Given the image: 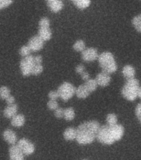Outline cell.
Instances as JSON below:
<instances>
[{
    "instance_id": "6da1fadb",
    "label": "cell",
    "mask_w": 141,
    "mask_h": 160,
    "mask_svg": "<svg viewBox=\"0 0 141 160\" xmlns=\"http://www.w3.org/2000/svg\"><path fill=\"white\" fill-rule=\"evenodd\" d=\"M101 124L96 120L81 123L77 128V142L81 145L91 144L96 138Z\"/></svg>"
},
{
    "instance_id": "7a4b0ae2",
    "label": "cell",
    "mask_w": 141,
    "mask_h": 160,
    "mask_svg": "<svg viewBox=\"0 0 141 160\" xmlns=\"http://www.w3.org/2000/svg\"><path fill=\"white\" fill-rule=\"evenodd\" d=\"M125 128L121 124L103 125L101 126L97 132L96 139L102 144L111 145L123 138Z\"/></svg>"
},
{
    "instance_id": "3957f363",
    "label": "cell",
    "mask_w": 141,
    "mask_h": 160,
    "mask_svg": "<svg viewBox=\"0 0 141 160\" xmlns=\"http://www.w3.org/2000/svg\"><path fill=\"white\" fill-rule=\"evenodd\" d=\"M98 62L102 69V72H106L108 74H111L116 72L118 66L115 62L113 53L109 51L101 52L98 58Z\"/></svg>"
},
{
    "instance_id": "277c9868",
    "label": "cell",
    "mask_w": 141,
    "mask_h": 160,
    "mask_svg": "<svg viewBox=\"0 0 141 160\" xmlns=\"http://www.w3.org/2000/svg\"><path fill=\"white\" fill-rule=\"evenodd\" d=\"M139 80L135 78L127 79L121 89L122 96L128 101H134L138 98V92L139 88Z\"/></svg>"
},
{
    "instance_id": "5b68a950",
    "label": "cell",
    "mask_w": 141,
    "mask_h": 160,
    "mask_svg": "<svg viewBox=\"0 0 141 160\" xmlns=\"http://www.w3.org/2000/svg\"><path fill=\"white\" fill-rule=\"evenodd\" d=\"M57 92L59 93V97L66 102L76 94V88L71 82H64L58 87Z\"/></svg>"
},
{
    "instance_id": "8992f818",
    "label": "cell",
    "mask_w": 141,
    "mask_h": 160,
    "mask_svg": "<svg viewBox=\"0 0 141 160\" xmlns=\"http://www.w3.org/2000/svg\"><path fill=\"white\" fill-rule=\"evenodd\" d=\"M35 65L36 63L34 61V56L31 54L27 57L23 58L20 62V69H21L22 74L26 77L32 74V69Z\"/></svg>"
},
{
    "instance_id": "52a82bcc",
    "label": "cell",
    "mask_w": 141,
    "mask_h": 160,
    "mask_svg": "<svg viewBox=\"0 0 141 160\" xmlns=\"http://www.w3.org/2000/svg\"><path fill=\"white\" fill-rule=\"evenodd\" d=\"M17 144L22 149L24 155H31L35 152L34 144L30 142L27 138H22L17 141Z\"/></svg>"
},
{
    "instance_id": "ba28073f",
    "label": "cell",
    "mask_w": 141,
    "mask_h": 160,
    "mask_svg": "<svg viewBox=\"0 0 141 160\" xmlns=\"http://www.w3.org/2000/svg\"><path fill=\"white\" fill-rule=\"evenodd\" d=\"M27 46L30 48L32 52H38L44 46V41L38 35H35L30 38L27 42Z\"/></svg>"
},
{
    "instance_id": "9c48e42d",
    "label": "cell",
    "mask_w": 141,
    "mask_h": 160,
    "mask_svg": "<svg viewBox=\"0 0 141 160\" xmlns=\"http://www.w3.org/2000/svg\"><path fill=\"white\" fill-rule=\"evenodd\" d=\"M98 50L95 48H87L82 52V59L86 62H93L99 58Z\"/></svg>"
},
{
    "instance_id": "30bf717a",
    "label": "cell",
    "mask_w": 141,
    "mask_h": 160,
    "mask_svg": "<svg viewBox=\"0 0 141 160\" xmlns=\"http://www.w3.org/2000/svg\"><path fill=\"white\" fill-rule=\"evenodd\" d=\"M9 158L10 160H24V153L17 144L9 148Z\"/></svg>"
},
{
    "instance_id": "8fae6325",
    "label": "cell",
    "mask_w": 141,
    "mask_h": 160,
    "mask_svg": "<svg viewBox=\"0 0 141 160\" xmlns=\"http://www.w3.org/2000/svg\"><path fill=\"white\" fill-rule=\"evenodd\" d=\"M95 79L96 80L98 86L104 88L110 84V82L111 81V77H110V75L106 73V72H99L96 75V77Z\"/></svg>"
},
{
    "instance_id": "7c38bea8",
    "label": "cell",
    "mask_w": 141,
    "mask_h": 160,
    "mask_svg": "<svg viewBox=\"0 0 141 160\" xmlns=\"http://www.w3.org/2000/svg\"><path fill=\"white\" fill-rule=\"evenodd\" d=\"M2 137L4 138V140L7 143H9L10 145L17 144V137L16 133H15L11 129H6L4 132H2Z\"/></svg>"
},
{
    "instance_id": "4fadbf2b",
    "label": "cell",
    "mask_w": 141,
    "mask_h": 160,
    "mask_svg": "<svg viewBox=\"0 0 141 160\" xmlns=\"http://www.w3.org/2000/svg\"><path fill=\"white\" fill-rule=\"evenodd\" d=\"M47 4L50 10L53 12H60L64 7V3L61 0H48Z\"/></svg>"
},
{
    "instance_id": "5bb4252c",
    "label": "cell",
    "mask_w": 141,
    "mask_h": 160,
    "mask_svg": "<svg viewBox=\"0 0 141 160\" xmlns=\"http://www.w3.org/2000/svg\"><path fill=\"white\" fill-rule=\"evenodd\" d=\"M122 74L126 79L134 78V75H135V69L132 65H125L122 68Z\"/></svg>"
},
{
    "instance_id": "9a60e30c",
    "label": "cell",
    "mask_w": 141,
    "mask_h": 160,
    "mask_svg": "<svg viewBox=\"0 0 141 160\" xmlns=\"http://www.w3.org/2000/svg\"><path fill=\"white\" fill-rule=\"evenodd\" d=\"M90 93H91V92L87 89V88L86 87V85L85 84L79 85V86L76 88V95L77 96V98H82V99L87 98L90 95Z\"/></svg>"
},
{
    "instance_id": "2e32d148",
    "label": "cell",
    "mask_w": 141,
    "mask_h": 160,
    "mask_svg": "<svg viewBox=\"0 0 141 160\" xmlns=\"http://www.w3.org/2000/svg\"><path fill=\"white\" fill-rule=\"evenodd\" d=\"M17 110H18L17 104H15L14 103V104L12 105H9L3 111V115L6 118H12L14 116L17 115Z\"/></svg>"
},
{
    "instance_id": "e0dca14e",
    "label": "cell",
    "mask_w": 141,
    "mask_h": 160,
    "mask_svg": "<svg viewBox=\"0 0 141 160\" xmlns=\"http://www.w3.org/2000/svg\"><path fill=\"white\" fill-rule=\"evenodd\" d=\"M63 137L67 141H73L77 138V128H67L63 132Z\"/></svg>"
},
{
    "instance_id": "ac0fdd59",
    "label": "cell",
    "mask_w": 141,
    "mask_h": 160,
    "mask_svg": "<svg viewBox=\"0 0 141 160\" xmlns=\"http://www.w3.org/2000/svg\"><path fill=\"white\" fill-rule=\"evenodd\" d=\"M25 123V117L22 114H17L11 119V124L13 127L21 128Z\"/></svg>"
},
{
    "instance_id": "d6986e66",
    "label": "cell",
    "mask_w": 141,
    "mask_h": 160,
    "mask_svg": "<svg viewBox=\"0 0 141 160\" xmlns=\"http://www.w3.org/2000/svg\"><path fill=\"white\" fill-rule=\"evenodd\" d=\"M38 36L42 38L43 41H49L52 37V31L50 28H39L38 30Z\"/></svg>"
},
{
    "instance_id": "ffe728a7",
    "label": "cell",
    "mask_w": 141,
    "mask_h": 160,
    "mask_svg": "<svg viewBox=\"0 0 141 160\" xmlns=\"http://www.w3.org/2000/svg\"><path fill=\"white\" fill-rule=\"evenodd\" d=\"M72 3L78 8V9H86L92 4L91 0H73Z\"/></svg>"
},
{
    "instance_id": "44dd1931",
    "label": "cell",
    "mask_w": 141,
    "mask_h": 160,
    "mask_svg": "<svg viewBox=\"0 0 141 160\" xmlns=\"http://www.w3.org/2000/svg\"><path fill=\"white\" fill-rule=\"evenodd\" d=\"M84 84L86 85V87L87 88V89L89 90L91 92L96 91L97 87H98L96 80L93 79V78H90L89 80H87V82H85Z\"/></svg>"
},
{
    "instance_id": "7402d4cb",
    "label": "cell",
    "mask_w": 141,
    "mask_h": 160,
    "mask_svg": "<svg viewBox=\"0 0 141 160\" xmlns=\"http://www.w3.org/2000/svg\"><path fill=\"white\" fill-rule=\"evenodd\" d=\"M76 113L72 108H67L64 109V118L67 121H72L75 118Z\"/></svg>"
},
{
    "instance_id": "603a6c76",
    "label": "cell",
    "mask_w": 141,
    "mask_h": 160,
    "mask_svg": "<svg viewBox=\"0 0 141 160\" xmlns=\"http://www.w3.org/2000/svg\"><path fill=\"white\" fill-rule=\"evenodd\" d=\"M72 48H73V49H74L75 51L82 52L85 49H86V42L82 39L77 40V42L73 44V47Z\"/></svg>"
},
{
    "instance_id": "cb8c5ba5",
    "label": "cell",
    "mask_w": 141,
    "mask_h": 160,
    "mask_svg": "<svg viewBox=\"0 0 141 160\" xmlns=\"http://www.w3.org/2000/svg\"><path fill=\"white\" fill-rule=\"evenodd\" d=\"M132 25L134 28L141 33V14L136 15L135 17L133 18L132 19Z\"/></svg>"
},
{
    "instance_id": "d4e9b609",
    "label": "cell",
    "mask_w": 141,
    "mask_h": 160,
    "mask_svg": "<svg viewBox=\"0 0 141 160\" xmlns=\"http://www.w3.org/2000/svg\"><path fill=\"white\" fill-rule=\"evenodd\" d=\"M118 122V117L115 113H109L106 116V122L108 125H115Z\"/></svg>"
},
{
    "instance_id": "484cf974",
    "label": "cell",
    "mask_w": 141,
    "mask_h": 160,
    "mask_svg": "<svg viewBox=\"0 0 141 160\" xmlns=\"http://www.w3.org/2000/svg\"><path fill=\"white\" fill-rule=\"evenodd\" d=\"M10 96V89L6 86H2L0 88V98L2 99L6 100Z\"/></svg>"
},
{
    "instance_id": "4316f807",
    "label": "cell",
    "mask_w": 141,
    "mask_h": 160,
    "mask_svg": "<svg viewBox=\"0 0 141 160\" xmlns=\"http://www.w3.org/2000/svg\"><path fill=\"white\" fill-rule=\"evenodd\" d=\"M39 28H49L50 27V20L48 18H42L39 20Z\"/></svg>"
},
{
    "instance_id": "83f0119b",
    "label": "cell",
    "mask_w": 141,
    "mask_h": 160,
    "mask_svg": "<svg viewBox=\"0 0 141 160\" xmlns=\"http://www.w3.org/2000/svg\"><path fill=\"white\" fill-rule=\"evenodd\" d=\"M31 49H30V48L27 46V45H23L19 50V53L21 56H22L23 58H26L27 56H29L31 55Z\"/></svg>"
},
{
    "instance_id": "f1b7e54d",
    "label": "cell",
    "mask_w": 141,
    "mask_h": 160,
    "mask_svg": "<svg viewBox=\"0 0 141 160\" xmlns=\"http://www.w3.org/2000/svg\"><path fill=\"white\" fill-rule=\"evenodd\" d=\"M42 71H43V66L42 64H36L33 68V69H32V74L37 76V75L41 74Z\"/></svg>"
},
{
    "instance_id": "f546056e",
    "label": "cell",
    "mask_w": 141,
    "mask_h": 160,
    "mask_svg": "<svg viewBox=\"0 0 141 160\" xmlns=\"http://www.w3.org/2000/svg\"><path fill=\"white\" fill-rule=\"evenodd\" d=\"M58 102H57V100H49L47 102V108L51 110H56L58 108Z\"/></svg>"
},
{
    "instance_id": "4dcf8cb0",
    "label": "cell",
    "mask_w": 141,
    "mask_h": 160,
    "mask_svg": "<svg viewBox=\"0 0 141 160\" xmlns=\"http://www.w3.org/2000/svg\"><path fill=\"white\" fill-rule=\"evenodd\" d=\"M54 115H55V117L57 118H64V109L62 108H58L57 109L55 110Z\"/></svg>"
},
{
    "instance_id": "1f68e13d",
    "label": "cell",
    "mask_w": 141,
    "mask_h": 160,
    "mask_svg": "<svg viewBox=\"0 0 141 160\" xmlns=\"http://www.w3.org/2000/svg\"><path fill=\"white\" fill-rule=\"evenodd\" d=\"M12 0H0V10L5 8L8 7L10 4H12Z\"/></svg>"
},
{
    "instance_id": "d6a6232c",
    "label": "cell",
    "mask_w": 141,
    "mask_h": 160,
    "mask_svg": "<svg viewBox=\"0 0 141 160\" xmlns=\"http://www.w3.org/2000/svg\"><path fill=\"white\" fill-rule=\"evenodd\" d=\"M48 97H49L50 100H57L59 97V93L57 91H50L49 93H48Z\"/></svg>"
},
{
    "instance_id": "836d02e7",
    "label": "cell",
    "mask_w": 141,
    "mask_h": 160,
    "mask_svg": "<svg viewBox=\"0 0 141 160\" xmlns=\"http://www.w3.org/2000/svg\"><path fill=\"white\" fill-rule=\"evenodd\" d=\"M135 115H136L137 118L141 123V102L138 103L135 108Z\"/></svg>"
},
{
    "instance_id": "e575fe53",
    "label": "cell",
    "mask_w": 141,
    "mask_h": 160,
    "mask_svg": "<svg viewBox=\"0 0 141 160\" xmlns=\"http://www.w3.org/2000/svg\"><path fill=\"white\" fill-rule=\"evenodd\" d=\"M76 72L78 73V74L82 75L83 72H85V66L83 64H78L76 67Z\"/></svg>"
},
{
    "instance_id": "d590c367",
    "label": "cell",
    "mask_w": 141,
    "mask_h": 160,
    "mask_svg": "<svg viewBox=\"0 0 141 160\" xmlns=\"http://www.w3.org/2000/svg\"><path fill=\"white\" fill-rule=\"evenodd\" d=\"M14 102H15V98L13 97V96H12V95H10L9 97L7 98V99H6V102L8 104V106H9V105L14 104Z\"/></svg>"
},
{
    "instance_id": "8d00e7d4",
    "label": "cell",
    "mask_w": 141,
    "mask_h": 160,
    "mask_svg": "<svg viewBox=\"0 0 141 160\" xmlns=\"http://www.w3.org/2000/svg\"><path fill=\"white\" fill-rule=\"evenodd\" d=\"M81 77H82V78L84 80L85 82H87V80H89L90 78H90L89 72H87V71H85V72H83L82 75H81Z\"/></svg>"
},
{
    "instance_id": "74e56055",
    "label": "cell",
    "mask_w": 141,
    "mask_h": 160,
    "mask_svg": "<svg viewBox=\"0 0 141 160\" xmlns=\"http://www.w3.org/2000/svg\"><path fill=\"white\" fill-rule=\"evenodd\" d=\"M34 61L36 64H42V57L41 55H37L34 57Z\"/></svg>"
},
{
    "instance_id": "f35d334b",
    "label": "cell",
    "mask_w": 141,
    "mask_h": 160,
    "mask_svg": "<svg viewBox=\"0 0 141 160\" xmlns=\"http://www.w3.org/2000/svg\"><path fill=\"white\" fill-rule=\"evenodd\" d=\"M138 98H139L141 99V87H139V92H138Z\"/></svg>"
},
{
    "instance_id": "ab89813d",
    "label": "cell",
    "mask_w": 141,
    "mask_h": 160,
    "mask_svg": "<svg viewBox=\"0 0 141 160\" xmlns=\"http://www.w3.org/2000/svg\"><path fill=\"white\" fill-rule=\"evenodd\" d=\"M83 160H87V159H83Z\"/></svg>"
}]
</instances>
